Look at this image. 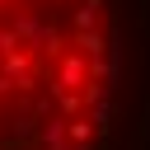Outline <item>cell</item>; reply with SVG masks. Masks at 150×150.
Listing matches in <instances>:
<instances>
[{
  "label": "cell",
  "instance_id": "6da1fadb",
  "mask_svg": "<svg viewBox=\"0 0 150 150\" xmlns=\"http://www.w3.org/2000/svg\"><path fill=\"white\" fill-rule=\"evenodd\" d=\"M98 19H103V0H84V5L70 9V28H75V33H94Z\"/></svg>",
  "mask_w": 150,
  "mask_h": 150
},
{
  "label": "cell",
  "instance_id": "7a4b0ae2",
  "mask_svg": "<svg viewBox=\"0 0 150 150\" xmlns=\"http://www.w3.org/2000/svg\"><path fill=\"white\" fill-rule=\"evenodd\" d=\"M9 5H19V0H0V19H5V14H9Z\"/></svg>",
  "mask_w": 150,
  "mask_h": 150
}]
</instances>
